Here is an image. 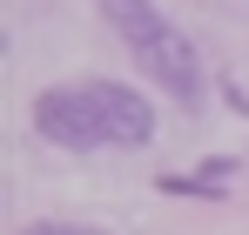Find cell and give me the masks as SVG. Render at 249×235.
<instances>
[{
	"mask_svg": "<svg viewBox=\"0 0 249 235\" xmlns=\"http://www.w3.org/2000/svg\"><path fill=\"white\" fill-rule=\"evenodd\" d=\"M101 14H108V27L128 40V54H135V67L162 87L168 101H182V108H202L209 81H202V54L189 47V34L162 20L148 0H101Z\"/></svg>",
	"mask_w": 249,
	"mask_h": 235,
	"instance_id": "6da1fadb",
	"label": "cell"
},
{
	"mask_svg": "<svg viewBox=\"0 0 249 235\" xmlns=\"http://www.w3.org/2000/svg\"><path fill=\"white\" fill-rule=\"evenodd\" d=\"M34 128H41V141L74 148V155H88V148L108 141V128H101V115H94L88 87H47V94H34Z\"/></svg>",
	"mask_w": 249,
	"mask_h": 235,
	"instance_id": "7a4b0ae2",
	"label": "cell"
},
{
	"mask_svg": "<svg viewBox=\"0 0 249 235\" xmlns=\"http://www.w3.org/2000/svg\"><path fill=\"white\" fill-rule=\"evenodd\" d=\"M20 235H108V229H94V222H34Z\"/></svg>",
	"mask_w": 249,
	"mask_h": 235,
	"instance_id": "277c9868",
	"label": "cell"
},
{
	"mask_svg": "<svg viewBox=\"0 0 249 235\" xmlns=\"http://www.w3.org/2000/svg\"><path fill=\"white\" fill-rule=\"evenodd\" d=\"M88 101H94V115H101V128H108L115 148H142L155 134V101L135 94L128 81H88Z\"/></svg>",
	"mask_w": 249,
	"mask_h": 235,
	"instance_id": "3957f363",
	"label": "cell"
}]
</instances>
